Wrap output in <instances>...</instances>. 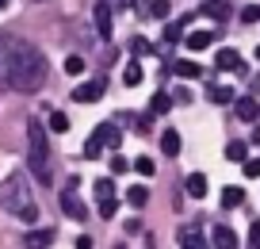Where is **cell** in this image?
Segmentation results:
<instances>
[{
	"label": "cell",
	"mask_w": 260,
	"mask_h": 249,
	"mask_svg": "<svg viewBox=\"0 0 260 249\" xmlns=\"http://www.w3.org/2000/svg\"><path fill=\"white\" fill-rule=\"evenodd\" d=\"M214 39H218V27H211V31H191L187 35V50H207Z\"/></svg>",
	"instance_id": "16"
},
{
	"label": "cell",
	"mask_w": 260,
	"mask_h": 249,
	"mask_svg": "<svg viewBox=\"0 0 260 249\" xmlns=\"http://www.w3.org/2000/svg\"><path fill=\"white\" fill-rule=\"evenodd\" d=\"M134 169H138L142 177H153V173H157V165H153V157H138V161H134Z\"/></svg>",
	"instance_id": "28"
},
{
	"label": "cell",
	"mask_w": 260,
	"mask_h": 249,
	"mask_svg": "<svg viewBox=\"0 0 260 249\" xmlns=\"http://www.w3.org/2000/svg\"><path fill=\"white\" fill-rule=\"evenodd\" d=\"M241 203H245V192H241V188H234V184H230V188H222V207H226V211L241 207Z\"/></svg>",
	"instance_id": "20"
},
{
	"label": "cell",
	"mask_w": 260,
	"mask_h": 249,
	"mask_svg": "<svg viewBox=\"0 0 260 249\" xmlns=\"http://www.w3.org/2000/svg\"><path fill=\"white\" fill-rule=\"evenodd\" d=\"M61 211L73 218V223H84V218H88V207H84L81 196H77V180H69V188L61 192Z\"/></svg>",
	"instance_id": "5"
},
{
	"label": "cell",
	"mask_w": 260,
	"mask_h": 249,
	"mask_svg": "<svg viewBox=\"0 0 260 249\" xmlns=\"http://www.w3.org/2000/svg\"><path fill=\"white\" fill-rule=\"evenodd\" d=\"M77 249H92V238H88V234H81V238H77Z\"/></svg>",
	"instance_id": "36"
},
{
	"label": "cell",
	"mask_w": 260,
	"mask_h": 249,
	"mask_svg": "<svg viewBox=\"0 0 260 249\" xmlns=\"http://www.w3.org/2000/svg\"><path fill=\"white\" fill-rule=\"evenodd\" d=\"M104 92H107L104 80H84V85L73 89V100L77 104H96V100H104Z\"/></svg>",
	"instance_id": "8"
},
{
	"label": "cell",
	"mask_w": 260,
	"mask_h": 249,
	"mask_svg": "<svg viewBox=\"0 0 260 249\" xmlns=\"http://www.w3.org/2000/svg\"><path fill=\"white\" fill-rule=\"evenodd\" d=\"M0 207L16 215L19 223H39V203H35L31 188H27V177L23 173H8V177L0 180Z\"/></svg>",
	"instance_id": "2"
},
{
	"label": "cell",
	"mask_w": 260,
	"mask_h": 249,
	"mask_svg": "<svg viewBox=\"0 0 260 249\" xmlns=\"http://www.w3.org/2000/svg\"><path fill=\"white\" fill-rule=\"evenodd\" d=\"M65 73H69V77H81V73H84V58L69 54V58H65Z\"/></svg>",
	"instance_id": "26"
},
{
	"label": "cell",
	"mask_w": 260,
	"mask_h": 249,
	"mask_svg": "<svg viewBox=\"0 0 260 249\" xmlns=\"http://www.w3.org/2000/svg\"><path fill=\"white\" fill-rule=\"evenodd\" d=\"M39 4H42V0H39Z\"/></svg>",
	"instance_id": "39"
},
{
	"label": "cell",
	"mask_w": 260,
	"mask_h": 249,
	"mask_svg": "<svg viewBox=\"0 0 260 249\" xmlns=\"http://www.w3.org/2000/svg\"><path fill=\"white\" fill-rule=\"evenodd\" d=\"M256 58H260V46H256Z\"/></svg>",
	"instance_id": "38"
},
{
	"label": "cell",
	"mask_w": 260,
	"mask_h": 249,
	"mask_svg": "<svg viewBox=\"0 0 260 249\" xmlns=\"http://www.w3.org/2000/svg\"><path fill=\"white\" fill-rule=\"evenodd\" d=\"M249 249H260V223L249 226Z\"/></svg>",
	"instance_id": "31"
},
{
	"label": "cell",
	"mask_w": 260,
	"mask_h": 249,
	"mask_svg": "<svg viewBox=\"0 0 260 249\" xmlns=\"http://www.w3.org/2000/svg\"><path fill=\"white\" fill-rule=\"evenodd\" d=\"M111 4H107V0H96V8H92V23H96V35H100V39H111V35H115V23H111Z\"/></svg>",
	"instance_id": "7"
},
{
	"label": "cell",
	"mask_w": 260,
	"mask_h": 249,
	"mask_svg": "<svg viewBox=\"0 0 260 249\" xmlns=\"http://www.w3.org/2000/svg\"><path fill=\"white\" fill-rule=\"evenodd\" d=\"M107 4H111V8H119V12H122V8H134V4H138V0H107Z\"/></svg>",
	"instance_id": "35"
},
{
	"label": "cell",
	"mask_w": 260,
	"mask_h": 249,
	"mask_svg": "<svg viewBox=\"0 0 260 249\" xmlns=\"http://www.w3.org/2000/svg\"><path fill=\"white\" fill-rule=\"evenodd\" d=\"M54 230H27L23 234V249H50Z\"/></svg>",
	"instance_id": "13"
},
{
	"label": "cell",
	"mask_w": 260,
	"mask_h": 249,
	"mask_svg": "<svg viewBox=\"0 0 260 249\" xmlns=\"http://www.w3.org/2000/svg\"><path fill=\"white\" fill-rule=\"evenodd\" d=\"M180 39V23H172V27H165V42H176Z\"/></svg>",
	"instance_id": "33"
},
{
	"label": "cell",
	"mask_w": 260,
	"mask_h": 249,
	"mask_svg": "<svg viewBox=\"0 0 260 249\" xmlns=\"http://www.w3.org/2000/svg\"><path fill=\"white\" fill-rule=\"evenodd\" d=\"M161 150L169 153V157H176V153L184 150V138H180V130H165V134H161Z\"/></svg>",
	"instance_id": "18"
},
{
	"label": "cell",
	"mask_w": 260,
	"mask_h": 249,
	"mask_svg": "<svg viewBox=\"0 0 260 249\" xmlns=\"http://www.w3.org/2000/svg\"><path fill=\"white\" fill-rule=\"evenodd\" d=\"M46 58L39 46L16 39V35H0V89L16 92H39L46 85Z\"/></svg>",
	"instance_id": "1"
},
{
	"label": "cell",
	"mask_w": 260,
	"mask_h": 249,
	"mask_svg": "<svg viewBox=\"0 0 260 249\" xmlns=\"http://www.w3.org/2000/svg\"><path fill=\"white\" fill-rule=\"evenodd\" d=\"M50 130H54V134H65V130H69V115L50 112Z\"/></svg>",
	"instance_id": "27"
},
{
	"label": "cell",
	"mask_w": 260,
	"mask_h": 249,
	"mask_svg": "<svg viewBox=\"0 0 260 249\" xmlns=\"http://www.w3.org/2000/svg\"><path fill=\"white\" fill-rule=\"evenodd\" d=\"M172 73H176V77H203V69L195 62H172Z\"/></svg>",
	"instance_id": "23"
},
{
	"label": "cell",
	"mask_w": 260,
	"mask_h": 249,
	"mask_svg": "<svg viewBox=\"0 0 260 249\" xmlns=\"http://www.w3.org/2000/svg\"><path fill=\"white\" fill-rule=\"evenodd\" d=\"M126 169H130V165H126V157H122V153H115V157H111V173H115V177H122Z\"/></svg>",
	"instance_id": "29"
},
{
	"label": "cell",
	"mask_w": 260,
	"mask_h": 249,
	"mask_svg": "<svg viewBox=\"0 0 260 249\" xmlns=\"http://www.w3.org/2000/svg\"><path fill=\"white\" fill-rule=\"evenodd\" d=\"M96 203H100V218H115L119 203H115V180H96Z\"/></svg>",
	"instance_id": "6"
},
{
	"label": "cell",
	"mask_w": 260,
	"mask_h": 249,
	"mask_svg": "<svg viewBox=\"0 0 260 249\" xmlns=\"http://www.w3.org/2000/svg\"><path fill=\"white\" fill-rule=\"evenodd\" d=\"M207 188H211V184H207V177H203V173H191V177L184 180V192L191 196V200H203V196H207Z\"/></svg>",
	"instance_id": "15"
},
{
	"label": "cell",
	"mask_w": 260,
	"mask_h": 249,
	"mask_svg": "<svg viewBox=\"0 0 260 249\" xmlns=\"http://www.w3.org/2000/svg\"><path fill=\"white\" fill-rule=\"evenodd\" d=\"M256 19H260V8H256V4L241 8V23H256Z\"/></svg>",
	"instance_id": "30"
},
{
	"label": "cell",
	"mask_w": 260,
	"mask_h": 249,
	"mask_svg": "<svg viewBox=\"0 0 260 249\" xmlns=\"http://www.w3.org/2000/svg\"><path fill=\"white\" fill-rule=\"evenodd\" d=\"M146 16H153V19H169V16H172V4H169V0H149Z\"/></svg>",
	"instance_id": "22"
},
{
	"label": "cell",
	"mask_w": 260,
	"mask_h": 249,
	"mask_svg": "<svg viewBox=\"0 0 260 249\" xmlns=\"http://www.w3.org/2000/svg\"><path fill=\"white\" fill-rule=\"evenodd\" d=\"M122 85H130V89H134V85H142V65H138V62H130L126 69H122Z\"/></svg>",
	"instance_id": "25"
},
{
	"label": "cell",
	"mask_w": 260,
	"mask_h": 249,
	"mask_svg": "<svg viewBox=\"0 0 260 249\" xmlns=\"http://www.w3.org/2000/svg\"><path fill=\"white\" fill-rule=\"evenodd\" d=\"M207 100L218 104V107H226V104H234V100H237V92L230 89V85H211V89H207Z\"/></svg>",
	"instance_id": "14"
},
{
	"label": "cell",
	"mask_w": 260,
	"mask_h": 249,
	"mask_svg": "<svg viewBox=\"0 0 260 249\" xmlns=\"http://www.w3.org/2000/svg\"><path fill=\"white\" fill-rule=\"evenodd\" d=\"M104 146H119V123L115 119H107V123H100L96 130L88 134V142H84V157H100L104 153Z\"/></svg>",
	"instance_id": "4"
},
{
	"label": "cell",
	"mask_w": 260,
	"mask_h": 249,
	"mask_svg": "<svg viewBox=\"0 0 260 249\" xmlns=\"http://www.w3.org/2000/svg\"><path fill=\"white\" fill-rule=\"evenodd\" d=\"M4 4H8V0H0V8H4Z\"/></svg>",
	"instance_id": "37"
},
{
	"label": "cell",
	"mask_w": 260,
	"mask_h": 249,
	"mask_svg": "<svg viewBox=\"0 0 260 249\" xmlns=\"http://www.w3.org/2000/svg\"><path fill=\"white\" fill-rule=\"evenodd\" d=\"M214 65H218V69H226V73H245V62H241V54H237V50H218V58H214Z\"/></svg>",
	"instance_id": "10"
},
{
	"label": "cell",
	"mask_w": 260,
	"mask_h": 249,
	"mask_svg": "<svg viewBox=\"0 0 260 249\" xmlns=\"http://www.w3.org/2000/svg\"><path fill=\"white\" fill-rule=\"evenodd\" d=\"M211 238H214V249H237V234L230 226H214Z\"/></svg>",
	"instance_id": "17"
},
{
	"label": "cell",
	"mask_w": 260,
	"mask_h": 249,
	"mask_svg": "<svg viewBox=\"0 0 260 249\" xmlns=\"http://www.w3.org/2000/svg\"><path fill=\"white\" fill-rule=\"evenodd\" d=\"M245 173H249V177H260V157H249V161H245Z\"/></svg>",
	"instance_id": "32"
},
{
	"label": "cell",
	"mask_w": 260,
	"mask_h": 249,
	"mask_svg": "<svg viewBox=\"0 0 260 249\" xmlns=\"http://www.w3.org/2000/svg\"><path fill=\"white\" fill-rule=\"evenodd\" d=\"M126 203H130V207H146V203H149V188L146 184H130L126 188Z\"/></svg>",
	"instance_id": "19"
},
{
	"label": "cell",
	"mask_w": 260,
	"mask_h": 249,
	"mask_svg": "<svg viewBox=\"0 0 260 249\" xmlns=\"http://www.w3.org/2000/svg\"><path fill=\"white\" fill-rule=\"evenodd\" d=\"M234 115H237V119H245V123H256L260 104H256L252 96H237V100H234Z\"/></svg>",
	"instance_id": "11"
},
{
	"label": "cell",
	"mask_w": 260,
	"mask_h": 249,
	"mask_svg": "<svg viewBox=\"0 0 260 249\" xmlns=\"http://www.w3.org/2000/svg\"><path fill=\"white\" fill-rule=\"evenodd\" d=\"M169 107H172V96H169V92H153L149 112H153V115H169Z\"/></svg>",
	"instance_id": "21"
},
{
	"label": "cell",
	"mask_w": 260,
	"mask_h": 249,
	"mask_svg": "<svg viewBox=\"0 0 260 249\" xmlns=\"http://www.w3.org/2000/svg\"><path fill=\"white\" fill-rule=\"evenodd\" d=\"M203 16L214 19V23H226V19L234 16V8H230L226 0H207V4H203Z\"/></svg>",
	"instance_id": "12"
},
{
	"label": "cell",
	"mask_w": 260,
	"mask_h": 249,
	"mask_svg": "<svg viewBox=\"0 0 260 249\" xmlns=\"http://www.w3.org/2000/svg\"><path fill=\"white\" fill-rule=\"evenodd\" d=\"M27 169L39 184H54V161H50V138L39 119L27 123Z\"/></svg>",
	"instance_id": "3"
},
{
	"label": "cell",
	"mask_w": 260,
	"mask_h": 249,
	"mask_svg": "<svg viewBox=\"0 0 260 249\" xmlns=\"http://www.w3.org/2000/svg\"><path fill=\"white\" fill-rule=\"evenodd\" d=\"M130 50H134V54H146L149 42H146V39H134V42H130Z\"/></svg>",
	"instance_id": "34"
},
{
	"label": "cell",
	"mask_w": 260,
	"mask_h": 249,
	"mask_svg": "<svg viewBox=\"0 0 260 249\" xmlns=\"http://www.w3.org/2000/svg\"><path fill=\"white\" fill-rule=\"evenodd\" d=\"M226 161H249V146L245 142H230L226 146Z\"/></svg>",
	"instance_id": "24"
},
{
	"label": "cell",
	"mask_w": 260,
	"mask_h": 249,
	"mask_svg": "<svg viewBox=\"0 0 260 249\" xmlns=\"http://www.w3.org/2000/svg\"><path fill=\"white\" fill-rule=\"evenodd\" d=\"M214 241H207V234L199 226H184L180 230V249H211Z\"/></svg>",
	"instance_id": "9"
}]
</instances>
